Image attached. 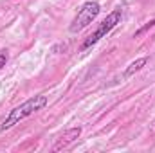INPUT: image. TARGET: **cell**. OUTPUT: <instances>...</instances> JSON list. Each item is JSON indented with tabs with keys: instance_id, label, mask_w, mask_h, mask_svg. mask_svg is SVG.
I'll use <instances>...</instances> for the list:
<instances>
[{
	"instance_id": "1",
	"label": "cell",
	"mask_w": 155,
	"mask_h": 153,
	"mask_svg": "<svg viewBox=\"0 0 155 153\" xmlns=\"http://www.w3.org/2000/svg\"><path fill=\"white\" fill-rule=\"evenodd\" d=\"M47 103H49L47 96L38 94V96H35V97L27 99L25 103H22L20 106H15V108L9 112V115L2 121V124H0V132H5V130L13 128L15 124H18L20 121H24V119L31 117L33 114L40 112L41 108H45V106H47Z\"/></svg>"
},
{
	"instance_id": "2",
	"label": "cell",
	"mask_w": 155,
	"mask_h": 153,
	"mask_svg": "<svg viewBox=\"0 0 155 153\" xmlns=\"http://www.w3.org/2000/svg\"><path fill=\"white\" fill-rule=\"evenodd\" d=\"M121 18H123V9H121V7H116V9H114V11H112V13H110V15H108L101 24H99V25H97V29H96L88 38L81 43L79 50H81V52H85L87 49H90L92 45H96L101 38H105V36H107L114 27H116L117 24L121 22Z\"/></svg>"
},
{
	"instance_id": "3",
	"label": "cell",
	"mask_w": 155,
	"mask_h": 153,
	"mask_svg": "<svg viewBox=\"0 0 155 153\" xmlns=\"http://www.w3.org/2000/svg\"><path fill=\"white\" fill-rule=\"evenodd\" d=\"M99 11H101V5H99L97 2H92V0L85 2V4L79 7L78 15L74 16V20H72L69 31H71L72 34H76V33H79V31H83L85 27H88V25L97 18Z\"/></svg>"
},
{
	"instance_id": "4",
	"label": "cell",
	"mask_w": 155,
	"mask_h": 153,
	"mask_svg": "<svg viewBox=\"0 0 155 153\" xmlns=\"http://www.w3.org/2000/svg\"><path fill=\"white\" fill-rule=\"evenodd\" d=\"M79 135H81V128H79V126H74V128L65 130L63 133H60V135L56 137V142H54V146H52V151L67 150L72 142H76Z\"/></svg>"
},
{
	"instance_id": "5",
	"label": "cell",
	"mask_w": 155,
	"mask_h": 153,
	"mask_svg": "<svg viewBox=\"0 0 155 153\" xmlns=\"http://www.w3.org/2000/svg\"><path fill=\"white\" fill-rule=\"evenodd\" d=\"M146 63H148V56L137 58V60H135V61H132V63L128 65V69L123 72V77H124V79H126V77H132L134 74H135V72H139V70H141V69H143Z\"/></svg>"
},
{
	"instance_id": "6",
	"label": "cell",
	"mask_w": 155,
	"mask_h": 153,
	"mask_svg": "<svg viewBox=\"0 0 155 153\" xmlns=\"http://www.w3.org/2000/svg\"><path fill=\"white\" fill-rule=\"evenodd\" d=\"M152 27H155V18H153V20H150L146 25H143V27H141V29H139V31L134 34V38H135V36H141V34H144V33H146L148 29H152Z\"/></svg>"
},
{
	"instance_id": "7",
	"label": "cell",
	"mask_w": 155,
	"mask_h": 153,
	"mask_svg": "<svg viewBox=\"0 0 155 153\" xmlns=\"http://www.w3.org/2000/svg\"><path fill=\"white\" fill-rule=\"evenodd\" d=\"M7 50H0V70L5 67V63H7Z\"/></svg>"
}]
</instances>
